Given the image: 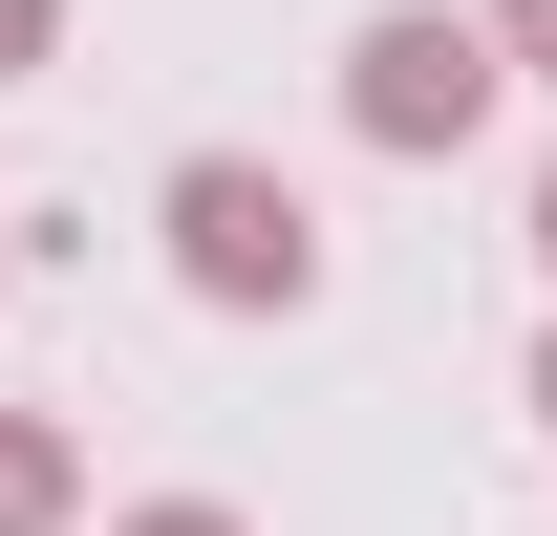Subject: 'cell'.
<instances>
[{
    "label": "cell",
    "instance_id": "obj_1",
    "mask_svg": "<svg viewBox=\"0 0 557 536\" xmlns=\"http://www.w3.org/2000/svg\"><path fill=\"white\" fill-rule=\"evenodd\" d=\"M150 236H172V279H194L214 322H300V301H322V194H300L278 150H172Z\"/></svg>",
    "mask_w": 557,
    "mask_h": 536
},
{
    "label": "cell",
    "instance_id": "obj_2",
    "mask_svg": "<svg viewBox=\"0 0 557 536\" xmlns=\"http://www.w3.org/2000/svg\"><path fill=\"white\" fill-rule=\"evenodd\" d=\"M493 108H515V65H493V22H472V0H386V22L344 44V130L386 150V172H450Z\"/></svg>",
    "mask_w": 557,
    "mask_h": 536
},
{
    "label": "cell",
    "instance_id": "obj_3",
    "mask_svg": "<svg viewBox=\"0 0 557 536\" xmlns=\"http://www.w3.org/2000/svg\"><path fill=\"white\" fill-rule=\"evenodd\" d=\"M0 536H86V429L65 407H0Z\"/></svg>",
    "mask_w": 557,
    "mask_h": 536
},
{
    "label": "cell",
    "instance_id": "obj_4",
    "mask_svg": "<svg viewBox=\"0 0 557 536\" xmlns=\"http://www.w3.org/2000/svg\"><path fill=\"white\" fill-rule=\"evenodd\" d=\"M472 22H493V65H515V86H557V0H472Z\"/></svg>",
    "mask_w": 557,
    "mask_h": 536
},
{
    "label": "cell",
    "instance_id": "obj_5",
    "mask_svg": "<svg viewBox=\"0 0 557 536\" xmlns=\"http://www.w3.org/2000/svg\"><path fill=\"white\" fill-rule=\"evenodd\" d=\"M108 536H258V515H236V494H129Z\"/></svg>",
    "mask_w": 557,
    "mask_h": 536
},
{
    "label": "cell",
    "instance_id": "obj_6",
    "mask_svg": "<svg viewBox=\"0 0 557 536\" xmlns=\"http://www.w3.org/2000/svg\"><path fill=\"white\" fill-rule=\"evenodd\" d=\"M65 65V0H0V86H44Z\"/></svg>",
    "mask_w": 557,
    "mask_h": 536
},
{
    "label": "cell",
    "instance_id": "obj_7",
    "mask_svg": "<svg viewBox=\"0 0 557 536\" xmlns=\"http://www.w3.org/2000/svg\"><path fill=\"white\" fill-rule=\"evenodd\" d=\"M536 279H557V150H536Z\"/></svg>",
    "mask_w": 557,
    "mask_h": 536
},
{
    "label": "cell",
    "instance_id": "obj_8",
    "mask_svg": "<svg viewBox=\"0 0 557 536\" xmlns=\"http://www.w3.org/2000/svg\"><path fill=\"white\" fill-rule=\"evenodd\" d=\"M536 429H557V322H536Z\"/></svg>",
    "mask_w": 557,
    "mask_h": 536
},
{
    "label": "cell",
    "instance_id": "obj_9",
    "mask_svg": "<svg viewBox=\"0 0 557 536\" xmlns=\"http://www.w3.org/2000/svg\"><path fill=\"white\" fill-rule=\"evenodd\" d=\"M0 279H22V215H0Z\"/></svg>",
    "mask_w": 557,
    "mask_h": 536
}]
</instances>
